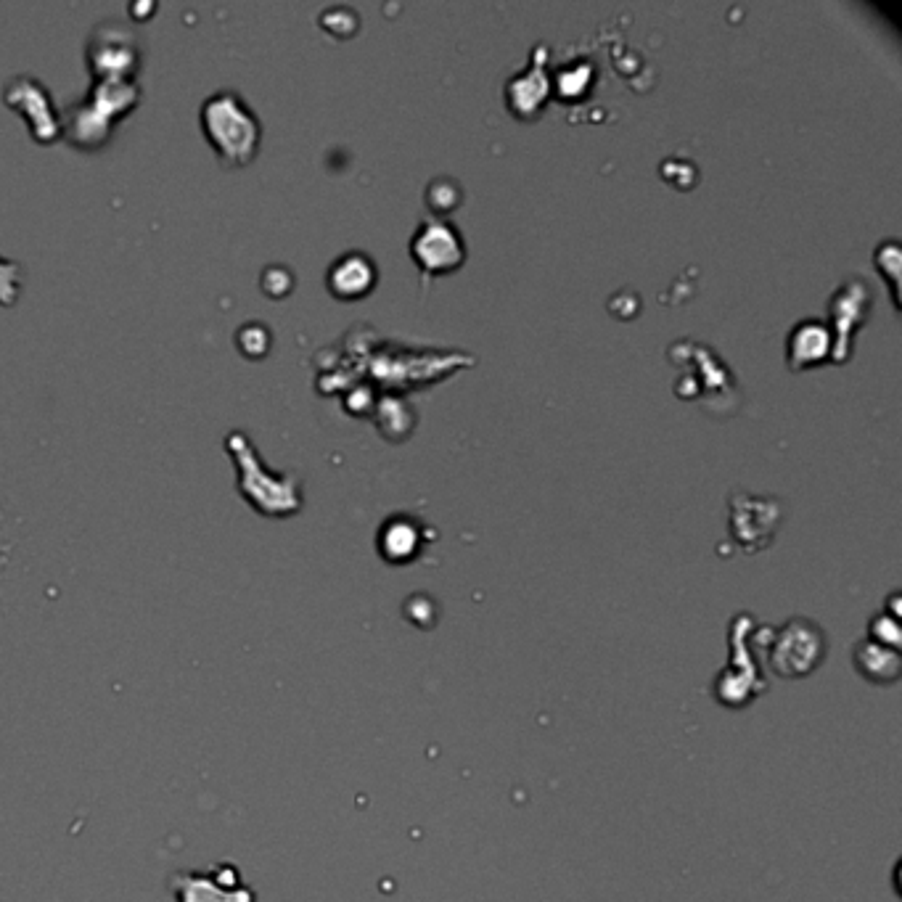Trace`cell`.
<instances>
[{"instance_id":"6da1fadb","label":"cell","mask_w":902,"mask_h":902,"mask_svg":"<svg viewBox=\"0 0 902 902\" xmlns=\"http://www.w3.org/2000/svg\"><path fill=\"white\" fill-rule=\"evenodd\" d=\"M141 101L135 80H93L88 93L61 112V138L75 149L98 151L112 141L114 125Z\"/></svg>"},{"instance_id":"7a4b0ae2","label":"cell","mask_w":902,"mask_h":902,"mask_svg":"<svg viewBox=\"0 0 902 902\" xmlns=\"http://www.w3.org/2000/svg\"><path fill=\"white\" fill-rule=\"evenodd\" d=\"M199 125L209 146L228 167H246L260 151V117L233 88H220L204 98Z\"/></svg>"},{"instance_id":"3957f363","label":"cell","mask_w":902,"mask_h":902,"mask_svg":"<svg viewBox=\"0 0 902 902\" xmlns=\"http://www.w3.org/2000/svg\"><path fill=\"white\" fill-rule=\"evenodd\" d=\"M225 450L236 466V487L254 511L265 516H291L302 508V485L294 474L273 471L260 458L246 432H228Z\"/></svg>"},{"instance_id":"277c9868","label":"cell","mask_w":902,"mask_h":902,"mask_svg":"<svg viewBox=\"0 0 902 902\" xmlns=\"http://www.w3.org/2000/svg\"><path fill=\"white\" fill-rule=\"evenodd\" d=\"M85 64L93 80H135L141 69V45L130 24L104 19L85 40Z\"/></svg>"},{"instance_id":"5b68a950","label":"cell","mask_w":902,"mask_h":902,"mask_svg":"<svg viewBox=\"0 0 902 902\" xmlns=\"http://www.w3.org/2000/svg\"><path fill=\"white\" fill-rule=\"evenodd\" d=\"M826 654V641L820 627L810 619H789L786 625L773 635L770 643V667L781 678H805L818 670Z\"/></svg>"},{"instance_id":"8992f818","label":"cell","mask_w":902,"mask_h":902,"mask_svg":"<svg viewBox=\"0 0 902 902\" xmlns=\"http://www.w3.org/2000/svg\"><path fill=\"white\" fill-rule=\"evenodd\" d=\"M3 104L27 122V130L38 143H56L61 138V109L38 77H11L3 85Z\"/></svg>"},{"instance_id":"52a82bcc","label":"cell","mask_w":902,"mask_h":902,"mask_svg":"<svg viewBox=\"0 0 902 902\" xmlns=\"http://www.w3.org/2000/svg\"><path fill=\"white\" fill-rule=\"evenodd\" d=\"M731 625V667L717 678L715 694L725 707H744L746 701H752L754 696L762 694L765 680L760 678L757 662H754L744 643L752 625L741 627V617L736 622H731Z\"/></svg>"},{"instance_id":"ba28073f","label":"cell","mask_w":902,"mask_h":902,"mask_svg":"<svg viewBox=\"0 0 902 902\" xmlns=\"http://www.w3.org/2000/svg\"><path fill=\"white\" fill-rule=\"evenodd\" d=\"M223 871L225 865L207 873H175L170 887L175 889L178 902H254V892L241 884L239 871L231 868L228 876H223Z\"/></svg>"},{"instance_id":"9c48e42d","label":"cell","mask_w":902,"mask_h":902,"mask_svg":"<svg viewBox=\"0 0 902 902\" xmlns=\"http://www.w3.org/2000/svg\"><path fill=\"white\" fill-rule=\"evenodd\" d=\"M410 252H413V260L421 265L424 276L445 273L463 262L461 233L440 220H426L410 241Z\"/></svg>"},{"instance_id":"30bf717a","label":"cell","mask_w":902,"mask_h":902,"mask_svg":"<svg viewBox=\"0 0 902 902\" xmlns=\"http://www.w3.org/2000/svg\"><path fill=\"white\" fill-rule=\"evenodd\" d=\"M326 284L339 299L366 297L376 284V265L366 252H344L328 265Z\"/></svg>"},{"instance_id":"8fae6325","label":"cell","mask_w":902,"mask_h":902,"mask_svg":"<svg viewBox=\"0 0 902 902\" xmlns=\"http://www.w3.org/2000/svg\"><path fill=\"white\" fill-rule=\"evenodd\" d=\"M379 553L392 564H405L418 553L421 548V530L410 516H389L387 522L381 524L379 537H376Z\"/></svg>"},{"instance_id":"7c38bea8","label":"cell","mask_w":902,"mask_h":902,"mask_svg":"<svg viewBox=\"0 0 902 902\" xmlns=\"http://www.w3.org/2000/svg\"><path fill=\"white\" fill-rule=\"evenodd\" d=\"M831 336H828L826 326L813 318H807V321L797 323L794 331L789 336V363L794 368H805V366H813V363H820V360L826 358L828 352H831Z\"/></svg>"},{"instance_id":"4fadbf2b","label":"cell","mask_w":902,"mask_h":902,"mask_svg":"<svg viewBox=\"0 0 902 902\" xmlns=\"http://www.w3.org/2000/svg\"><path fill=\"white\" fill-rule=\"evenodd\" d=\"M855 667L871 683H895L902 672L900 651L881 646V643L863 641L855 649Z\"/></svg>"},{"instance_id":"5bb4252c","label":"cell","mask_w":902,"mask_h":902,"mask_svg":"<svg viewBox=\"0 0 902 902\" xmlns=\"http://www.w3.org/2000/svg\"><path fill=\"white\" fill-rule=\"evenodd\" d=\"M233 339H236V347H239V352L244 355V358L260 360L268 355L270 339H273V336H270V328L265 326V323L252 321V323H244V326L236 331Z\"/></svg>"},{"instance_id":"9a60e30c","label":"cell","mask_w":902,"mask_h":902,"mask_svg":"<svg viewBox=\"0 0 902 902\" xmlns=\"http://www.w3.org/2000/svg\"><path fill=\"white\" fill-rule=\"evenodd\" d=\"M24 268L16 260H8L0 254V305L11 307L22 294Z\"/></svg>"},{"instance_id":"2e32d148","label":"cell","mask_w":902,"mask_h":902,"mask_svg":"<svg viewBox=\"0 0 902 902\" xmlns=\"http://www.w3.org/2000/svg\"><path fill=\"white\" fill-rule=\"evenodd\" d=\"M514 82L516 85H524V96L516 98L514 104H511V109L519 114L535 112L537 104H540V101L545 98V77L540 75L537 69H532V72H527V75L516 77Z\"/></svg>"},{"instance_id":"e0dca14e","label":"cell","mask_w":902,"mask_h":902,"mask_svg":"<svg viewBox=\"0 0 902 902\" xmlns=\"http://www.w3.org/2000/svg\"><path fill=\"white\" fill-rule=\"evenodd\" d=\"M426 202L434 212H450L455 204H461V186L450 178L432 180V186L426 191Z\"/></svg>"},{"instance_id":"ac0fdd59","label":"cell","mask_w":902,"mask_h":902,"mask_svg":"<svg viewBox=\"0 0 902 902\" xmlns=\"http://www.w3.org/2000/svg\"><path fill=\"white\" fill-rule=\"evenodd\" d=\"M273 281V289H270L268 297L278 299V297H286L294 286V278H291V270L284 268V265H268V268L262 270V281L260 284H270Z\"/></svg>"}]
</instances>
